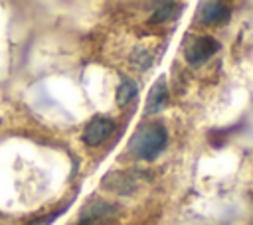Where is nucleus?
I'll list each match as a JSON object with an SVG mask.
<instances>
[{
	"instance_id": "nucleus-10",
	"label": "nucleus",
	"mask_w": 253,
	"mask_h": 225,
	"mask_svg": "<svg viewBox=\"0 0 253 225\" xmlns=\"http://www.w3.org/2000/svg\"><path fill=\"white\" fill-rule=\"evenodd\" d=\"M67 211V207L63 205V207H59V209H55V211H51V213H45V215H40V217H36L34 221H30L28 225H51L59 215H63Z\"/></svg>"
},
{
	"instance_id": "nucleus-11",
	"label": "nucleus",
	"mask_w": 253,
	"mask_h": 225,
	"mask_svg": "<svg viewBox=\"0 0 253 225\" xmlns=\"http://www.w3.org/2000/svg\"><path fill=\"white\" fill-rule=\"evenodd\" d=\"M251 225H253V223H251Z\"/></svg>"
},
{
	"instance_id": "nucleus-4",
	"label": "nucleus",
	"mask_w": 253,
	"mask_h": 225,
	"mask_svg": "<svg viewBox=\"0 0 253 225\" xmlns=\"http://www.w3.org/2000/svg\"><path fill=\"white\" fill-rule=\"evenodd\" d=\"M142 178V172L138 170H128V172H109L103 180L101 186L113 193L119 195H132L138 188V180Z\"/></svg>"
},
{
	"instance_id": "nucleus-6",
	"label": "nucleus",
	"mask_w": 253,
	"mask_h": 225,
	"mask_svg": "<svg viewBox=\"0 0 253 225\" xmlns=\"http://www.w3.org/2000/svg\"><path fill=\"white\" fill-rule=\"evenodd\" d=\"M170 93H168V85L164 77H158L154 81V85L150 87V93L146 97V107H144V114H156L160 112L166 105H168Z\"/></svg>"
},
{
	"instance_id": "nucleus-2",
	"label": "nucleus",
	"mask_w": 253,
	"mask_h": 225,
	"mask_svg": "<svg viewBox=\"0 0 253 225\" xmlns=\"http://www.w3.org/2000/svg\"><path fill=\"white\" fill-rule=\"evenodd\" d=\"M119 217V207L105 201V199H97L93 197L91 201H87L79 213V223L77 225H109Z\"/></svg>"
},
{
	"instance_id": "nucleus-9",
	"label": "nucleus",
	"mask_w": 253,
	"mask_h": 225,
	"mask_svg": "<svg viewBox=\"0 0 253 225\" xmlns=\"http://www.w3.org/2000/svg\"><path fill=\"white\" fill-rule=\"evenodd\" d=\"M176 8H178L176 2H164V4H160V6L154 10V14L150 16V24H162V22L170 20V18L176 14Z\"/></svg>"
},
{
	"instance_id": "nucleus-1",
	"label": "nucleus",
	"mask_w": 253,
	"mask_h": 225,
	"mask_svg": "<svg viewBox=\"0 0 253 225\" xmlns=\"http://www.w3.org/2000/svg\"><path fill=\"white\" fill-rule=\"evenodd\" d=\"M168 144V130L162 122H146L140 124L134 134L128 140V150L132 156H136L138 160H146L152 162L156 160L162 150Z\"/></svg>"
},
{
	"instance_id": "nucleus-3",
	"label": "nucleus",
	"mask_w": 253,
	"mask_h": 225,
	"mask_svg": "<svg viewBox=\"0 0 253 225\" xmlns=\"http://www.w3.org/2000/svg\"><path fill=\"white\" fill-rule=\"evenodd\" d=\"M217 49H219V41L211 36L190 38L184 45V59H186L188 65L198 67V65L206 63Z\"/></svg>"
},
{
	"instance_id": "nucleus-8",
	"label": "nucleus",
	"mask_w": 253,
	"mask_h": 225,
	"mask_svg": "<svg viewBox=\"0 0 253 225\" xmlns=\"http://www.w3.org/2000/svg\"><path fill=\"white\" fill-rule=\"evenodd\" d=\"M136 91H138V87H136V83H134L132 79H123L121 85H119V89H117V95H115L117 105H119V107L126 105V103L136 95Z\"/></svg>"
},
{
	"instance_id": "nucleus-7",
	"label": "nucleus",
	"mask_w": 253,
	"mask_h": 225,
	"mask_svg": "<svg viewBox=\"0 0 253 225\" xmlns=\"http://www.w3.org/2000/svg\"><path fill=\"white\" fill-rule=\"evenodd\" d=\"M231 18V8L223 2H202L200 4V20L208 26L225 24Z\"/></svg>"
},
{
	"instance_id": "nucleus-5",
	"label": "nucleus",
	"mask_w": 253,
	"mask_h": 225,
	"mask_svg": "<svg viewBox=\"0 0 253 225\" xmlns=\"http://www.w3.org/2000/svg\"><path fill=\"white\" fill-rule=\"evenodd\" d=\"M115 130V120L111 116H103V114H97L89 120V124L83 128L81 132V142L95 148L99 144H103Z\"/></svg>"
}]
</instances>
